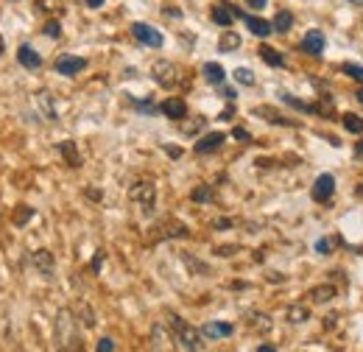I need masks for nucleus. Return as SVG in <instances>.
Wrapping results in <instances>:
<instances>
[{
  "label": "nucleus",
  "mask_w": 363,
  "mask_h": 352,
  "mask_svg": "<svg viewBox=\"0 0 363 352\" xmlns=\"http://www.w3.org/2000/svg\"><path fill=\"white\" fill-rule=\"evenodd\" d=\"M204 79H207L210 84L221 87V84H224V79H227V73H224V67H221L218 62H207V65H204Z\"/></svg>",
  "instance_id": "obj_13"
},
{
  "label": "nucleus",
  "mask_w": 363,
  "mask_h": 352,
  "mask_svg": "<svg viewBox=\"0 0 363 352\" xmlns=\"http://www.w3.org/2000/svg\"><path fill=\"white\" fill-rule=\"evenodd\" d=\"M352 3H361V0H352Z\"/></svg>",
  "instance_id": "obj_43"
},
{
  "label": "nucleus",
  "mask_w": 363,
  "mask_h": 352,
  "mask_svg": "<svg viewBox=\"0 0 363 352\" xmlns=\"http://www.w3.org/2000/svg\"><path fill=\"white\" fill-rule=\"evenodd\" d=\"M207 199H210V187H207V185H201V187L193 193V202H207Z\"/></svg>",
  "instance_id": "obj_28"
},
{
  "label": "nucleus",
  "mask_w": 363,
  "mask_h": 352,
  "mask_svg": "<svg viewBox=\"0 0 363 352\" xmlns=\"http://www.w3.org/2000/svg\"><path fill=\"white\" fill-rule=\"evenodd\" d=\"M165 14H171V17H182V11L179 9H174V6H168V9H165Z\"/></svg>",
  "instance_id": "obj_36"
},
{
  "label": "nucleus",
  "mask_w": 363,
  "mask_h": 352,
  "mask_svg": "<svg viewBox=\"0 0 363 352\" xmlns=\"http://www.w3.org/2000/svg\"><path fill=\"white\" fill-rule=\"evenodd\" d=\"M45 34L50 37V40H59V37H62V26H59V20H50V23H48Z\"/></svg>",
  "instance_id": "obj_27"
},
{
  "label": "nucleus",
  "mask_w": 363,
  "mask_h": 352,
  "mask_svg": "<svg viewBox=\"0 0 363 352\" xmlns=\"http://www.w3.org/2000/svg\"><path fill=\"white\" fill-rule=\"evenodd\" d=\"M232 324L229 321H207L204 327H201V333L207 336V339H227V336H232Z\"/></svg>",
  "instance_id": "obj_10"
},
{
  "label": "nucleus",
  "mask_w": 363,
  "mask_h": 352,
  "mask_svg": "<svg viewBox=\"0 0 363 352\" xmlns=\"http://www.w3.org/2000/svg\"><path fill=\"white\" fill-rule=\"evenodd\" d=\"M17 62H20L23 67H28V70H37V67L43 65V56H40L31 45H20V50H17Z\"/></svg>",
  "instance_id": "obj_7"
},
{
  "label": "nucleus",
  "mask_w": 363,
  "mask_h": 352,
  "mask_svg": "<svg viewBox=\"0 0 363 352\" xmlns=\"http://www.w3.org/2000/svg\"><path fill=\"white\" fill-rule=\"evenodd\" d=\"M227 137L221 132H213V134H207V137H201L199 143H196V154H210V151H216L221 143H224Z\"/></svg>",
  "instance_id": "obj_11"
},
{
  "label": "nucleus",
  "mask_w": 363,
  "mask_h": 352,
  "mask_svg": "<svg viewBox=\"0 0 363 352\" xmlns=\"http://www.w3.org/2000/svg\"><path fill=\"white\" fill-rule=\"evenodd\" d=\"M344 129L352 134H363V118L361 115H344Z\"/></svg>",
  "instance_id": "obj_21"
},
{
  "label": "nucleus",
  "mask_w": 363,
  "mask_h": 352,
  "mask_svg": "<svg viewBox=\"0 0 363 352\" xmlns=\"http://www.w3.org/2000/svg\"><path fill=\"white\" fill-rule=\"evenodd\" d=\"M87 6H90V9H98V6H104V0H87Z\"/></svg>",
  "instance_id": "obj_37"
},
{
  "label": "nucleus",
  "mask_w": 363,
  "mask_h": 352,
  "mask_svg": "<svg viewBox=\"0 0 363 352\" xmlns=\"http://www.w3.org/2000/svg\"><path fill=\"white\" fill-rule=\"evenodd\" d=\"M101 265H104V252H95V258H92V271H101Z\"/></svg>",
  "instance_id": "obj_31"
},
{
  "label": "nucleus",
  "mask_w": 363,
  "mask_h": 352,
  "mask_svg": "<svg viewBox=\"0 0 363 352\" xmlns=\"http://www.w3.org/2000/svg\"><path fill=\"white\" fill-rule=\"evenodd\" d=\"M87 67V62L82 59V56H62V59H56V70L62 73V76H76V73H82Z\"/></svg>",
  "instance_id": "obj_6"
},
{
  "label": "nucleus",
  "mask_w": 363,
  "mask_h": 352,
  "mask_svg": "<svg viewBox=\"0 0 363 352\" xmlns=\"http://www.w3.org/2000/svg\"><path fill=\"white\" fill-rule=\"evenodd\" d=\"M0 53H3V40H0Z\"/></svg>",
  "instance_id": "obj_42"
},
{
  "label": "nucleus",
  "mask_w": 363,
  "mask_h": 352,
  "mask_svg": "<svg viewBox=\"0 0 363 352\" xmlns=\"http://www.w3.org/2000/svg\"><path fill=\"white\" fill-rule=\"evenodd\" d=\"M235 82H240L243 87H252V84H255V73L246 70V67H238V70H235Z\"/></svg>",
  "instance_id": "obj_23"
},
{
  "label": "nucleus",
  "mask_w": 363,
  "mask_h": 352,
  "mask_svg": "<svg viewBox=\"0 0 363 352\" xmlns=\"http://www.w3.org/2000/svg\"><path fill=\"white\" fill-rule=\"evenodd\" d=\"M260 59H263L266 65H272V67H282V65H285V59H282L274 48H269V45H263V48H260Z\"/></svg>",
  "instance_id": "obj_18"
},
{
  "label": "nucleus",
  "mask_w": 363,
  "mask_h": 352,
  "mask_svg": "<svg viewBox=\"0 0 363 352\" xmlns=\"http://www.w3.org/2000/svg\"><path fill=\"white\" fill-rule=\"evenodd\" d=\"M235 137H238V140H252V137H249V132H246V129H235Z\"/></svg>",
  "instance_id": "obj_34"
},
{
  "label": "nucleus",
  "mask_w": 363,
  "mask_h": 352,
  "mask_svg": "<svg viewBox=\"0 0 363 352\" xmlns=\"http://www.w3.org/2000/svg\"><path fill=\"white\" fill-rule=\"evenodd\" d=\"M335 193V176L333 174H321L313 185V199L316 202H330Z\"/></svg>",
  "instance_id": "obj_5"
},
{
  "label": "nucleus",
  "mask_w": 363,
  "mask_h": 352,
  "mask_svg": "<svg viewBox=\"0 0 363 352\" xmlns=\"http://www.w3.org/2000/svg\"><path fill=\"white\" fill-rule=\"evenodd\" d=\"M132 37H135L137 43L148 45V48H162V34L154 28V26H148V23H132Z\"/></svg>",
  "instance_id": "obj_2"
},
{
  "label": "nucleus",
  "mask_w": 363,
  "mask_h": 352,
  "mask_svg": "<svg viewBox=\"0 0 363 352\" xmlns=\"http://www.w3.org/2000/svg\"><path fill=\"white\" fill-rule=\"evenodd\" d=\"M115 350V341H112V339H101V341H98V352H112Z\"/></svg>",
  "instance_id": "obj_29"
},
{
  "label": "nucleus",
  "mask_w": 363,
  "mask_h": 352,
  "mask_svg": "<svg viewBox=\"0 0 363 352\" xmlns=\"http://www.w3.org/2000/svg\"><path fill=\"white\" fill-rule=\"evenodd\" d=\"M257 352H274V347H272V344H260V347H257Z\"/></svg>",
  "instance_id": "obj_38"
},
{
  "label": "nucleus",
  "mask_w": 363,
  "mask_h": 352,
  "mask_svg": "<svg viewBox=\"0 0 363 352\" xmlns=\"http://www.w3.org/2000/svg\"><path fill=\"white\" fill-rule=\"evenodd\" d=\"M162 112H165L168 118H174V121H182V118L187 115V106H184L182 98H168V101L162 104Z\"/></svg>",
  "instance_id": "obj_14"
},
{
  "label": "nucleus",
  "mask_w": 363,
  "mask_h": 352,
  "mask_svg": "<svg viewBox=\"0 0 363 352\" xmlns=\"http://www.w3.org/2000/svg\"><path fill=\"white\" fill-rule=\"evenodd\" d=\"M34 216V210H28V207H23V213L17 216V224H26V221Z\"/></svg>",
  "instance_id": "obj_32"
},
{
  "label": "nucleus",
  "mask_w": 363,
  "mask_h": 352,
  "mask_svg": "<svg viewBox=\"0 0 363 352\" xmlns=\"http://www.w3.org/2000/svg\"><path fill=\"white\" fill-rule=\"evenodd\" d=\"M291 26H294V14H291V11H279V14L274 17V31L285 34V31H291Z\"/></svg>",
  "instance_id": "obj_19"
},
{
  "label": "nucleus",
  "mask_w": 363,
  "mask_h": 352,
  "mask_svg": "<svg viewBox=\"0 0 363 352\" xmlns=\"http://www.w3.org/2000/svg\"><path fill=\"white\" fill-rule=\"evenodd\" d=\"M302 50L311 53V56H321V50H324V34L321 31H308L305 40H302Z\"/></svg>",
  "instance_id": "obj_9"
},
{
  "label": "nucleus",
  "mask_w": 363,
  "mask_h": 352,
  "mask_svg": "<svg viewBox=\"0 0 363 352\" xmlns=\"http://www.w3.org/2000/svg\"><path fill=\"white\" fill-rule=\"evenodd\" d=\"M316 249L318 252H330V249H333V241H318Z\"/></svg>",
  "instance_id": "obj_33"
},
{
  "label": "nucleus",
  "mask_w": 363,
  "mask_h": 352,
  "mask_svg": "<svg viewBox=\"0 0 363 352\" xmlns=\"http://www.w3.org/2000/svg\"><path fill=\"white\" fill-rule=\"evenodd\" d=\"M288 319L294 321V324H299V321H305L308 319V308H302V305H296V308L288 310Z\"/></svg>",
  "instance_id": "obj_26"
},
{
  "label": "nucleus",
  "mask_w": 363,
  "mask_h": 352,
  "mask_svg": "<svg viewBox=\"0 0 363 352\" xmlns=\"http://www.w3.org/2000/svg\"><path fill=\"white\" fill-rule=\"evenodd\" d=\"M358 101L363 104V89H358Z\"/></svg>",
  "instance_id": "obj_41"
},
{
  "label": "nucleus",
  "mask_w": 363,
  "mask_h": 352,
  "mask_svg": "<svg viewBox=\"0 0 363 352\" xmlns=\"http://www.w3.org/2000/svg\"><path fill=\"white\" fill-rule=\"evenodd\" d=\"M59 151L65 154V160L73 165V168H79L82 165V160H79V151H76V145L70 143V140H65V143H59Z\"/></svg>",
  "instance_id": "obj_16"
},
{
  "label": "nucleus",
  "mask_w": 363,
  "mask_h": 352,
  "mask_svg": "<svg viewBox=\"0 0 363 352\" xmlns=\"http://www.w3.org/2000/svg\"><path fill=\"white\" fill-rule=\"evenodd\" d=\"M246 3H249V6H252V9H263V6H266V3H269V0H246Z\"/></svg>",
  "instance_id": "obj_35"
},
{
  "label": "nucleus",
  "mask_w": 363,
  "mask_h": 352,
  "mask_svg": "<svg viewBox=\"0 0 363 352\" xmlns=\"http://www.w3.org/2000/svg\"><path fill=\"white\" fill-rule=\"evenodd\" d=\"M221 92L227 95V98H235V89H229V87H221Z\"/></svg>",
  "instance_id": "obj_39"
},
{
  "label": "nucleus",
  "mask_w": 363,
  "mask_h": 352,
  "mask_svg": "<svg viewBox=\"0 0 363 352\" xmlns=\"http://www.w3.org/2000/svg\"><path fill=\"white\" fill-rule=\"evenodd\" d=\"M168 319H171V327H174V330H177V336H179L182 350H201V347H204V344H201V339H199V333H196L190 324H184L179 316H174V313H171Z\"/></svg>",
  "instance_id": "obj_1"
},
{
  "label": "nucleus",
  "mask_w": 363,
  "mask_h": 352,
  "mask_svg": "<svg viewBox=\"0 0 363 352\" xmlns=\"http://www.w3.org/2000/svg\"><path fill=\"white\" fill-rule=\"evenodd\" d=\"M238 17V11H235V6H227V3H218L216 9H213V20L218 23V26H232V20Z\"/></svg>",
  "instance_id": "obj_12"
},
{
  "label": "nucleus",
  "mask_w": 363,
  "mask_h": 352,
  "mask_svg": "<svg viewBox=\"0 0 363 352\" xmlns=\"http://www.w3.org/2000/svg\"><path fill=\"white\" fill-rule=\"evenodd\" d=\"M201 126H204V121H201V118H196V121H193L190 126H184V132H187V134H193V132H199Z\"/></svg>",
  "instance_id": "obj_30"
},
{
  "label": "nucleus",
  "mask_w": 363,
  "mask_h": 352,
  "mask_svg": "<svg viewBox=\"0 0 363 352\" xmlns=\"http://www.w3.org/2000/svg\"><path fill=\"white\" fill-rule=\"evenodd\" d=\"M154 196H157V190H154L151 182H137L135 187H132V199L143 207V213H151V207H154Z\"/></svg>",
  "instance_id": "obj_4"
},
{
  "label": "nucleus",
  "mask_w": 363,
  "mask_h": 352,
  "mask_svg": "<svg viewBox=\"0 0 363 352\" xmlns=\"http://www.w3.org/2000/svg\"><path fill=\"white\" fill-rule=\"evenodd\" d=\"M358 157H363V143H358Z\"/></svg>",
  "instance_id": "obj_40"
},
{
  "label": "nucleus",
  "mask_w": 363,
  "mask_h": 352,
  "mask_svg": "<svg viewBox=\"0 0 363 352\" xmlns=\"http://www.w3.org/2000/svg\"><path fill=\"white\" fill-rule=\"evenodd\" d=\"M282 101H285V104H291V106H294V109H299V112H313V106H308V104L296 101L291 92H282Z\"/></svg>",
  "instance_id": "obj_24"
},
{
  "label": "nucleus",
  "mask_w": 363,
  "mask_h": 352,
  "mask_svg": "<svg viewBox=\"0 0 363 352\" xmlns=\"http://www.w3.org/2000/svg\"><path fill=\"white\" fill-rule=\"evenodd\" d=\"M255 115H260V118H272V123H279V126H291V121H288L285 115L274 112L272 106H257V109H255Z\"/></svg>",
  "instance_id": "obj_17"
},
{
  "label": "nucleus",
  "mask_w": 363,
  "mask_h": 352,
  "mask_svg": "<svg viewBox=\"0 0 363 352\" xmlns=\"http://www.w3.org/2000/svg\"><path fill=\"white\" fill-rule=\"evenodd\" d=\"M151 73H154V79H157V84H160V87H174V84L179 82V79H177V67H174L171 62H165V59L154 62Z\"/></svg>",
  "instance_id": "obj_3"
},
{
  "label": "nucleus",
  "mask_w": 363,
  "mask_h": 352,
  "mask_svg": "<svg viewBox=\"0 0 363 352\" xmlns=\"http://www.w3.org/2000/svg\"><path fill=\"white\" fill-rule=\"evenodd\" d=\"M243 20H246V28H249L255 37H269V34L274 31V23L263 20V17H252V14H246Z\"/></svg>",
  "instance_id": "obj_8"
},
{
  "label": "nucleus",
  "mask_w": 363,
  "mask_h": 352,
  "mask_svg": "<svg viewBox=\"0 0 363 352\" xmlns=\"http://www.w3.org/2000/svg\"><path fill=\"white\" fill-rule=\"evenodd\" d=\"M34 265L43 271V274H53V255L50 252H45V249H40V252H34Z\"/></svg>",
  "instance_id": "obj_15"
},
{
  "label": "nucleus",
  "mask_w": 363,
  "mask_h": 352,
  "mask_svg": "<svg viewBox=\"0 0 363 352\" xmlns=\"http://www.w3.org/2000/svg\"><path fill=\"white\" fill-rule=\"evenodd\" d=\"M344 73H347L350 79H355V82H361V84H363V67H361V65L347 62V65H344Z\"/></svg>",
  "instance_id": "obj_25"
},
{
  "label": "nucleus",
  "mask_w": 363,
  "mask_h": 352,
  "mask_svg": "<svg viewBox=\"0 0 363 352\" xmlns=\"http://www.w3.org/2000/svg\"><path fill=\"white\" fill-rule=\"evenodd\" d=\"M333 294H335V288H333V285H318V288L311 291V299H313V302H327Z\"/></svg>",
  "instance_id": "obj_22"
},
{
  "label": "nucleus",
  "mask_w": 363,
  "mask_h": 352,
  "mask_svg": "<svg viewBox=\"0 0 363 352\" xmlns=\"http://www.w3.org/2000/svg\"><path fill=\"white\" fill-rule=\"evenodd\" d=\"M240 48V37L235 34V31H227L224 37H221V43H218V50L221 53H229V50H238Z\"/></svg>",
  "instance_id": "obj_20"
}]
</instances>
